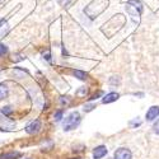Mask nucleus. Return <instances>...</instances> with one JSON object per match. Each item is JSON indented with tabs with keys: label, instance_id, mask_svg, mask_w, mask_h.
Here are the masks:
<instances>
[{
	"label": "nucleus",
	"instance_id": "obj_1",
	"mask_svg": "<svg viewBox=\"0 0 159 159\" xmlns=\"http://www.w3.org/2000/svg\"><path fill=\"white\" fill-rule=\"evenodd\" d=\"M79 122H80V115L78 112H71L64 121V130L70 131V130L75 129L79 125Z\"/></svg>",
	"mask_w": 159,
	"mask_h": 159
},
{
	"label": "nucleus",
	"instance_id": "obj_2",
	"mask_svg": "<svg viewBox=\"0 0 159 159\" xmlns=\"http://www.w3.org/2000/svg\"><path fill=\"white\" fill-rule=\"evenodd\" d=\"M130 3L134 5V7H131V5L127 3L126 9H127V11H129V14L135 19V17H139V16H140V13H141V10H143V7H141L140 2H138V0H130Z\"/></svg>",
	"mask_w": 159,
	"mask_h": 159
},
{
	"label": "nucleus",
	"instance_id": "obj_3",
	"mask_svg": "<svg viewBox=\"0 0 159 159\" xmlns=\"http://www.w3.org/2000/svg\"><path fill=\"white\" fill-rule=\"evenodd\" d=\"M39 129H41V121H39V120H34L30 125H27V127H25V131H27L28 134H37V132L39 131Z\"/></svg>",
	"mask_w": 159,
	"mask_h": 159
},
{
	"label": "nucleus",
	"instance_id": "obj_4",
	"mask_svg": "<svg viewBox=\"0 0 159 159\" xmlns=\"http://www.w3.org/2000/svg\"><path fill=\"white\" fill-rule=\"evenodd\" d=\"M115 159H131V152L126 148H120L115 153Z\"/></svg>",
	"mask_w": 159,
	"mask_h": 159
},
{
	"label": "nucleus",
	"instance_id": "obj_5",
	"mask_svg": "<svg viewBox=\"0 0 159 159\" xmlns=\"http://www.w3.org/2000/svg\"><path fill=\"white\" fill-rule=\"evenodd\" d=\"M159 116V107L158 106H153L149 108V111L147 112V120L148 121H153L154 118H157Z\"/></svg>",
	"mask_w": 159,
	"mask_h": 159
},
{
	"label": "nucleus",
	"instance_id": "obj_6",
	"mask_svg": "<svg viewBox=\"0 0 159 159\" xmlns=\"http://www.w3.org/2000/svg\"><path fill=\"white\" fill-rule=\"evenodd\" d=\"M106 154H107V148L103 147V145H101V147H97V148L94 149V152H93L94 159H101V158H103Z\"/></svg>",
	"mask_w": 159,
	"mask_h": 159
},
{
	"label": "nucleus",
	"instance_id": "obj_7",
	"mask_svg": "<svg viewBox=\"0 0 159 159\" xmlns=\"http://www.w3.org/2000/svg\"><path fill=\"white\" fill-rule=\"evenodd\" d=\"M118 97H120V94L116 93V92H112V93H108L107 96H104L102 102L103 103H111V102H115L118 99Z\"/></svg>",
	"mask_w": 159,
	"mask_h": 159
},
{
	"label": "nucleus",
	"instance_id": "obj_8",
	"mask_svg": "<svg viewBox=\"0 0 159 159\" xmlns=\"http://www.w3.org/2000/svg\"><path fill=\"white\" fill-rule=\"evenodd\" d=\"M8 97V87L4 84H0V101Z\"/></svg>",
	"mask_w": 159,
	"mask_h": 159
},
{
	"label": "nucleus",
	"instance_id": "obj_9",
	"mask_svg": "<svg viewBox=\"0 0 159 159\" xmlns=\"http://www.w3.org/2000/svg\"><path fill=\"white\" fill-rule=\"evenodd\" d=\"M19 155V153H9V154H3L0 155V159H14Z\"/></svg>",
	"mask_w": 159,
	"mask_h": 159
},
{
	"label": "nucleus",
	"instance_id": "obj_10",
	"mask_svg": "<svg viewBox=\"0 0 159 159\" xmlns=\"http://www.w3.org/2000/svg\"><path fill=\"white\" fill-rule=\"evenodd\" d=\"M74 75H75L76 78H79V79H82V80L87 79V74H85L84 71H79V70H76V71H74Z\"/></svg>",
	"mask_w": 159,
	"mask_h": 159
},
{
	"label": "nucleus",
	"instance_id": "obj_11",
	"mask_svg": "<svg viewBox=\"0 0 159 159\" xmlns=\"http://www.w3.org/2000/svg\"><path fill=\"white\" fill-rule=\"evenodd\" d=\"M7 52H8V48H7V46H4V45H0V56L5 55Z\"/></svg>",
	"mask_w": 159,
	"mask_h": 159
},
{
	"label": "nucleus",
	"instance_id": "obj_12",
	"mask_svg": "<svg viewBox=\"0 0 159 159\" xmlns=\"http://www.w3.org/2000/svg\"><path fill=\"white\" fill-rule=\"evenodd\" d=\"M153 129H154V131L157 132V134H159V120L153 125Z\"/></svg>",
	"mask_w": 159,
	"mask_h": 159
},
{
	"label": "nucleus",
	"instance_id": "obj_13",
	"mask_svg": "<svg viewBox=\"0 0 159 159\" xmlns=\"http://www.w3.org/2000/svg\"><path fill=\"white\" fill-rule=\"evenodd\" d=\"M61 117H62V112L61 111H59L56 115H55V118H56V121H60L61 120Z\"/></svg>",
	"mask_w": 159,
	"mask_h": 159
},
{
	"label": "nucleus",
	"instance_id": "obj_14",
	"mask_svg": "<svg viewBox=\"0 0 159 159\" xmlns=\"http://www.w3.org/2000/svg\"><path fill=\"white\" fill-rule=\"evenodd\" d=\"M69 3H70V0H59V4L62 5V7L66 5V4H69Z\"/></svg>",
	"mask_w": 159,
	"mask_h": 159
},
{
	"label": "nucleus",
	"instance_id": "obj_15",
	"mask_svg": "<svg viewBox=\"0 0 159 159\" xmlns=\"http://www.w3.org/2000/svg\"><path fill=\"white\" fill-rule=\"evenodd\" d=\"M10 112H11L10 107H5V108H3V113H10Z\"/></svg>",
	"mask_w": 159,
	"mask_h": 159
},
{
	"label": "nucleus",
	"instance_id": "obj_16",
	"mask_svg": "<svg viewBox=\"0 0 159 159\" xmlns=\"http://www.w3.org/2000/svg\"><path fill=\"white\" fill-rule=\"evenodd\" d=\"M76 159H80V158H76Z\"/></svg>",
	"mask_w": 159,
	"mask_h": 159
},
{
	"label": "nucleus",
	"instance_id": "obj_17",
	"mask_svg": "<svg viewBox=\"0 0 159 159\" xmlns=\"http://www.w3.org/2000/svg\"><path fill=\"white\" fill-rule=\"evenodd\" d=\"M27 159H30V158H27Z\"/></svg>",
	"mask_w": 159,
	"mask_h": 159
}]
</instances>
